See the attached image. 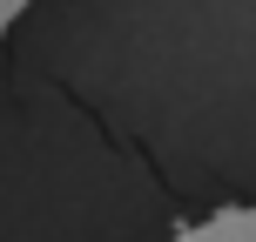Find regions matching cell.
Returning <instances> with one entry per match:
<instances>
[{
    "mask_svg": "<svg viewBox=\"0 0 256 242\" xmlns=\"http://www.w3.org/2000/svg\"><path fill=\"white\" fill-rule=\"evenodd\" d=\"M20 7H27V0H0V34H7V20H14Z\"/></svg>",
    "mask_w": 256,
    "mask_h": 242,
    "instance_id": "7a4b0ae2",
    "label": "cell"
},
{
    "mask_svg": "<svg viewBox=\"0 0 256 242\" xmlns=\"http://www.w3.org/2000/svg\"><path fill=\"white\" fill-rule=\"evenodd\" d=\"M168 242H256V216L250 209H216V216H202L196 229H176Z\"/></svg>",
    "mask_w": 256,
    "mask_h": 242,
    "instance_id": "6da1fadb",
    "label": "cell"
}]
</instances>
